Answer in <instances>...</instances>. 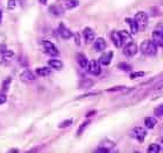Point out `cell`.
<instances>
[{
  "instance_id": "obj_5",
  "label": "cell",
  "mask_w": 163,
  "mask_h": 153,
  "mask_svg": "<svg viewBox=\"0 0 163 153\" xmlns=\"http://www.w3.org/2000/svg\"><path fill=\"white\" fill-rule=\"evenodd\" d=\"M146 136H147V131H146L145 128H142V127L134 128L132 131H131V137L135 138V139L139 140L140 143H142V142L145 140Z\"/></svg>"
},
{
  "instance_id": "obj_19",
  "label": "cell",
  "mask_w": 163,
  "mask_h": 153,
  "mask_svg": "<svg viewBox=\"0 0 163 153\" xmlns=\"http://www.w3.org/2000/svg\"><path fill=\"white\" fill-rule=\"evenodd\" d=\"M36 74H39L40 77H48L49 74H50V69L49 67H39V69H36Z\"/></svg>"
},
{
  "instance_id": "obj_32",
  "label": "cell",
  "mask_w": 163,
  "mask_h": 153,
  "mask_svg": "<svg viewBox=\"0 0 163 153\" xmlns=\"http://www.w3.org/2000/svg\"><path fill=\"white\" fill-rule=\"evenodd\" d=\"M71 123H72V121H71V119L64 121V122H62L61 124H60V128H66V127H69V125H71Z\"/></svg>"
},
{
  "instance_id": "obj_38",
  "label": "cell",
  "mask_w": 163,
  "mask_h": 153,
  "mask_svg": "<svg viewBox=\"0 0 163 153\" xmlns=\"http://www.w3.org/2000/svg\"><path fill=\"white\" fill-rule=\"evenodd\" d=\"M162 31H163V30H162Z\"/></svg>"
},
{
  "instance_id": "obj_10",
  "label": "cell",
  "mask_w": 163,
  "mask_h": 153,
  "mask_svg": "<svg viewBox=\"0 0 163 153\" xmlns=\"http://www.w3.org/2000/svg\"><path fill=\"white\" fill-rule=\"evenodd\" d=\"M112 58H113V52H112V51H107V52L103 53L98 61H99L102 65L107 66V65H110V63H111V61H112Z\"/></svg>"
},
{
  "instance_id": "obj_34",
  "label": "cell",
  "mask_w": 163,
  "mask_h": 153,
  "mask_svg": "<svg viewBox=\"0 0 163 153\" xmlns=\"http://www.w3.org/2000/svg\"><path fill=\"white\" fill-rule=\"evenodd\" d=\"M6 100H7L6 95H5V94H0V105L5 103V102H6Z\"/></svg>"
},
{
  "instance_id": "obj_4",
  "label": "cell",
  "mask_w": 163,
  "mask_h": 153,
  "mask_svg": "<svg viewBox=\"0 0 163 153\" xmlns=\"http://www.w3.org/2000/svg\"><path fill=\"white\" fill-rule=\"evenodd\" d=\"M137 53V45L134 42H128L123 47V55L128 58L134 57Z\"/></svg>"
},
{
  "instance_id": "obj_14",
  "label": "cell",
  "mask_w": 163,
  "mask_h": 153,
  "mask_svg": "<svg viewBox=\"0 0 163 153\" xmlns=\"http://www.w3.org/2000/svg\"><path fill=\"white\" fill-rule=\"evenodd\" d=\"M77 63H78V65L82 67V69H86L89 65V61L86 56L83 55V53H79L78 56H77Z\"/></svg>"
},
{
  "instance_id": "obj_28",
  "label": "cell",
  "mask_w": 163,
  "mask_h": 153,
  "mask_svg": "<svg viewBox=\"0 0 163 153\" xmlns=\"http://www.w3.org/2000/svg\"><path fill=\"white\" fill-rule=\"evenodd\" d=\"M121 89H126L125 86H115V87H111L108 89H106L107 92H118V91H121Z\"/></svg>"
},
{
  "instance_id": "obj_7",
  "label": "cell",
  "mask_w": 163,
  "mask_h": 153,
  "mask_svg": "<svg viewBox=\"0 0 163 153\" xmlns=\"http://www.w3.org/2000/svg\"><path fill=\"white\" fill-rule=\"evenodd\" d=\"M20 79H21L23 83H31L34 80H35V74L31 72V71L29 70H26L23 71L21 73V75H20Z\"/></svg>"
},
{
  "instance_id": "obj_21",
  "label": "cell",
  "mask_w": 163,
  "mask_h": 153,
  "mask_svg": "<svg viewBox=\"0 0 163 153\" xmlns=\"http://www.w3.org/2000/svg\"><path fill=\"white\" fill-rule=\"evenodd\" d=\"M79 4L78 0H65V8L68 9H71V8H75L77 7Z\"/></svg>"
},
{
  "instance_id": "obj_6",
  "label": "cell",
  "mask_w": 163,
  "mask_h": 153,
  "mask_svg": "<svg viewBox=\"0 0 163 153\" xmlns=\"http://www.w3.org/2000/svg\"><path fill=\"white\" fill-rule=\"evenodd\" d=\"M89 72L93 75H99L102 73V67H100V63L96 59H92V61H89L88 65Z\"/></svg>"
},
{
  "instance_id": "obj_9",
  "label": "cell",
  "mask_w": 163,
  "mask_h": 153,
  "mask_svg": "<svg viewBox=\"0 0 163 153\" xmlns=\"http://www.w3.org/2000/svg\"><path fill=\"white\" fill-rule=\"evenodd\" d=\"M156 47H160V48H163V31L160 30H155L153 33V39H151Z\"/></svg>"
},
{
  "instance_id": "obj_27",
  "label": "cell",
  "mask_w": 163,
  "mask_h": 153,
  "mask_svg": "<svg viewBox=\"0 0 163 153\" xmlns=\"http://www.w3.org/2000/svg\"><path fill=\"white\" fill-rule=\"evenodd\" d=\"M9 85H11V78H7L6 80L4 81V85H2V91L6 92V91H8V87Z\"/></svg>"
},
{
  "instance_id": "obj_36",
  "label": "cell",
  "mask_w": 163,
  "mask_h": 153,
  "mask_svg": "<svg viewBox=\"0 0 163 153\" xmlns=\"http://www.w3.org/2000/svg\"><path fill=\"white\" fill-rule=\"evenodd\" d=\"M1 19H2V11H0V22H1Z\"/></svg>"
},
{
  "instance_id": "obj_8",
  "label": "cell",
  "mask_w": 163,
  "mask_h": 153,
  "mask_svg": "<svg viewBox=\"0 0 163 153\" xmlns=\"http://www.w3.org/2000/svg\"><path fill=\"white\" fill-rule=\"evenodd\" d=\"M58 34L63 39H69L72 37V33H71L65 26L64 23H60V27H58Z\"/></svg>"
},
{
  "instance_id": "obj_22",
  "label": "cell",
  "mask_w": 163,
  "mask_h": 153,
  "mask_svg": "<svg viewBox=\"0 0 163 153\" xmlns=\"http://www.w3.org/2000/svg\"><path fill=\"white\" fill-rule=\"evenodd\" d=\"M160 151H161V149H160V145L159 144H150L149 146H148V149H147V152L148 153H159Z\"/></svg>"
},
{
  "instance_id": "obj_37",
  "label": "cell",
  "mask_w": 163,
  "mask_h": 153,
  "mask_svg": "<svg viewBox=\"0 0 163 153\" xmlns=\"http://www.w3.org/2000/svg\"><path fill=\"white\" fill-rule=\"evenodd\" d=\"M47 1H48V0H40V2H41V4H46Z\"/></svg>"
},
{
  "instance_id": "obj_12",
  "label": "cell",
  "mask_w": 163,
  "mask_h": 153,
  "mask_svg": "<svg viewBox=\"0 0 163 153\" xmlns=\"http://www.w3.org/2000/svg\"><path fill=\"white\" fill-rule=\"evenodd\" d=\"M111 39H112V42L114 43V45L117 48H121L123 45L122 39H121V37L119 35V31H114V30L112 31L111 33Z\"/></svg>"
},
{
  "instance_id": "obj_11",
  "label": "cell",
  "mask_w": 163,
  "mask_h": 153,
  "mask_svg": "<svg viewBox=\"0 0 163 153\" xmlns=\"http://www.w3.org/2000/svg\"><path fill=\"white\" fill-rule=\"evenodd\" d=\"M83 37H84V39H85L86 43H91V42L94 41V31H93L91 28L86 27L83 31Z\"/></svg>"
},
{
  "instance_id": "obj_1",
  "label": "cell",
  "mask_w": 163,
  "mask_h": 153,
  "mask_svg": "<svg viewBox=\"0 0 163 153\" xmlns=\"http://www.w3.org/2000/svg\"><path fill=\"white\" fill-rule=\"evenodd\" d=\"M140 50L145 56L148 57H154L157 53V47L151 39H146L140 45Z\"/></svg>"
},
{
  "instance_id": "obj_25",
  "label": "cell",
  "mask_w": 163,
  "mask_h": 153,
  "mask_svg": "<svg viewBox=\"0 0 163 153\" xmlns=\"http://www.w3.org/2000/svg\"><path fill=\"white\" fill-rule=\"evenodd\" d=\"M154 114L156 117H163V103L162 105L157 106L154 110Z\"/></svg>"
},
{
  "instance_id": "obj_13",
  "label": "cell",
  "mask_w": 163,
  "mask_h": 153,
  "mask_svg": "<svg viewBox=\"0 0 163 153\" xmlns=\"http://www.w3.org/2000/svg\"><path fill=\"white\" fill-rule=\"evenodd\" d=\"M105 48H106L105 39L103 38V37H98V38L94 41V49H96L97 51H104Z\"/></svg>"
},
{
  "instance_id": "obj_17",
  "label": "cell",
  "mask_w": 163,
  "mask_h": 153,
  "mask_svg": "<svg viewBox=\"0 0 163 153\" xmlns=\"http://www.w3.org/2000/svg\"><path fill=\"white\" fill-rule=\"evenodd\" d=\"M48 64L50 67H53V69H55V70H61L62 67H63V64H62L61 61H58V59H50V61H48Z\"/></svg>"
},
{
  "instance_id": "obj_15",
  "label": "cell",
  "mask_w": 163,
  "mask_h": 153,
  "mask_svg": "<svg viewBox=\"0 0 163 153\" xmlns=\"http://www.w3.org/2000/svg\"><path fill=\"white\" fill-rule=\"evenodd\" d=\"M126 22L129 25V28H131V34L132 35H135L137 31H139V28H137V25L134 19H126Z\"/></svg>"
},
{
  "instance_id": "obj_20",
  "label": "cell",
  "mask_w": 163,
  "mask_h": 153,
  "mask_svg": "<svg viewBox=\"0 0 163 153\" xmlns=\"http://www.w3.org/2000/svg\"><path fill=\"white\" fill-rule=\"evenodd\" d=\"M119 35L120 37H121V39H122V43L126 44L128 43V42H131V35L128 34L126 30H120L119 31Z\"/></svg>"
},
{
  "instance_id": "obj_16",
  "label": "cell",
  "mask_w": 163,
  "mask_h": 153,
  "mask_svg": "<svg viewBox=\"0 0 163 153\" xmlns=\"http://www.w3.org/2000/svg\"><path fill=\"white\" fill-rule=\"evenodd\" d=\"M156 123H157V119L155 117H146L145 119V127L147 129H154V127L156 125Z\"/></svg>"
},
{
  "instance_id": "obj_30",
  "label": "cell",
  "mask_w": 163,
  "mask_h": 153,
  "mask_svg": "<svg viewBox=\"0 0 163 153\" xmlns=\"http://www.w3.org/2000/svg\"><path fill=\"white\" fill-rule=\"evenodd\" d=\"M89 124H90V121H86V122H84L83 124H82V125H80V128H79V130H78V132H77V135L79 136L80 133H82V132L84 131V130H85V128L88 127Z\"/></svg>"
},
{
  "instance_id": "obj_31",
  "label": "cell",
  "mask_w": 163,
  "mask_h": 153,
  "mask_svg": "<svg viewBox=\"0 0 163 153\" xmlns=\"http://www.w3.org/2000/svg\"><path fill=\"white\" fill-rule=\"evenodd\" d=\"M15 5H17V0H8L7 1V7L9 9H13L15 7Z\"/></svg>"
},
{
  "instance_id": "obj_35",
  "label": "cell",
  "mask_w": 163,
  "mask_h": 153,
  "mask_svg": "<svg viewBox=\"0 0 163 153\" xmlns=\"http://www.w3.org/2000/svg\"><path fill=\"white\" fill-rule=\"evenodd\" d=\"M75 38H76V44H77V45H80L79 34H78V33H76V34H75Z\"/></svg>"
},
{
  "instance_id": "obj_24",
  "label": "cell",
  "mask_w": 163,
  "mask_h": 153,
  "mask_svg": "<svg viewBox=\"0 0 163 153\" xmlns=\"http://www.w3.org/2000/svg\"><path fill=\"white\" fill-rule=\"evenodd\" d=\"M91 86H93V81L91 79H84L80 83V88H90Z\"/></svg>"
},
{
  "instance_id": "obj_3",
  "label": "cell",
  "mask_w": 163,
  "mask_h": 153,
  "mask_svg": "<svg viewBox=\"0 0 163 153\" xmlns=\"http://www.w3.org/2000/svg\"><path fill=\"white\" fill-rule=\"evenodd\" d=\"M42 48H43L44 53H47V55L51 56V57H56V56L60 55L58 49L50 41H42Z\"/></svg>"
},
{
  "instance_id": "obj_2",
  "label": "cell",
  "mask_w": 163,
  "mask_h": 153,
  "mask_svg": "<svg viewBox=\"0 0 163 153\" xmlns=\"http://www.w3.org/2000/svg\"><path fill=\"white\" fill-rule=\"evenodd\" d=\"M135 22H137V28H139V30H146V28L148 26V15L145 13V12H137L135 14Z\"/></svg>"
},
{
  "instance_id": "obj_26",
  "label": "cell",
  "mask_w": 163,
  "mask_h": 153,
  "mask_svg": "<svg viewBox=\"0 0 163 153\" xmlns=\"http://www.w3.org/2000/svg\"><path fill=\"white\" fill-rule=\"evenodd\" d=\"M118 67H119L120 70L126 71V72H129V71H132V66L128 65V64H125V63H121V64H119V65H118Z\"/></svg>"
},
{
  "instance_id": "obj_33",
  "label": "cell",
  "mask_w": 163,
  "mask_h": 153,
  "mask_svg": "<svg viewBox=\"0 0 163 153\" xmlns=\"http://www.w3.org/2000/svg\"><path fill=\"white\" fill-rule=\"evenodd\" d=\"M145 75V72H135V73H132L131 74V78L134 79V78H137V77H143Z\"/></svg>"
},
{
  "instance_id": "obj_29",
  "label": "cell",
  "mask_w": 163,
  "mask_h": 153,
  "mask_svg": "<svg viewBox=\"0 0 163 153\" xmlns=\"http://www.w3.org/2000/svg\"><path fill=\"white\" fill-rule=\"evenodd\" d=\"M1 53H2L4 59H9V58H12L14 56L13 51H5V52H1Z\"/></svg>"
},
{
  "instance_id": "obj_18",
  "label": "cell",
  "mask_w": 163,
  "mask_h": 153,
  "mask_svg": "<svg viewBox=\"0 0 163 153\" xmlns=\"http://www.w3.org/2000/svg\"><path fill=\"white\" fill-rule=\"evenodd\" d=\"M49 11H50V13L53 14V15H55V16H61L62 13H63V8L60 7V6H56V5L50 6Z\"/></svg>"
},
{
  "instance_id": "obj_23",
  "label": "cell",
  "mask_w": 163,
  "mask_h": 153,
  "mask_svg": "<svg viewBox=\"0 0 163 153\" xmlns=\"http://www.w3.org/2000/svg\"><path fill=\"white\" fill-rule=\"evenodd\" d=\"M114 146V143H112V142H108V140H104L103 143H100V147L102 149H105L107 152L110 151L112 147Z\"/></svg>"
}]
</instances>
